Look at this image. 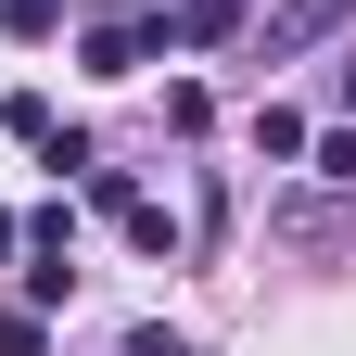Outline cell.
Returning <instances> with one entry per match:
<instances>
[{
    "mask_svg": "<svg viewBox=\"0 0 356 356\" xmlns=\"http://www.w3.org/2000/svg\"><path fill=\"white\" fill-rule=\"evenodd\" d=\"M153 64V26H89V76H140Z\"/></svg>",
    "mask_w": 356,
    "mask_h": 356,
    "instance_id": "3957f363",
    "label": "cell"
},
{
    "mask_svg": "<svg viewBox=\"0 0 356 356\" xmlns=\"http://www.w3.org/2000/svg\"><path fill=\"white\" fill-rule=\"evenodd\" d=\"M127 356H191V343H178V331H127Z\"/></svg>",
    "mask_w": 356,
    "mask_h": 356,
    "instance_id": "ba28073f",
    "label": "cell"
},
{
    "mask_svg": "<svg viewBox=\"0 0 356 356\" xmlns=\"http://www.w3.org/2000/svg\"><path fill=\"white\" fill-rule=\"evenodd\" d=\"M305 165H318V178H343V191H356V127H331V140H305Z\"/></svg>",
    "mask_w": 356,
    "mask_h": 356,
    "instance_id": "52a82bcc",
    "label": "cell"
},
{
    "mask_svg": "<svg viewBox=\"0 0 356 356\" xmlns=\"http://www.w3.org/2000/svg\"><path fill=\"white\" fill-rule=\"evenodd\" d=\"M0 356H51V331H38V305H0Z\"/></svg>",
    "mask_w": 356,
    "mask_h": 356,
    "instance_id": "8992f818",
    "label": "cell"
},
{
    "mask_svg": "<svg viewBox=\"0 0 356 356\" xmlns=\"http://www.w3.org/2000/svg\"><path fill=\"white\" fill-rule=\"evenodd\" d=\"M343 115H356V51H343Z\"/></svg>",
    "mask_w": 356,
    "mask_h": 356,
    "instance_id": "30bf717a",
    "label": "cell"
},
{
    "mask_svg": "<svg viewBox=\"0 0 356 356\" xmlns=\"http://www.w3.org/2000/svg\"><path fill=\"white\" fill-rule=\"evenodd\" d=\"M13 242H26V216H0V254H13Z\"/></svg>",
    "mask_w": 356,
    "mask_h": 356,
    "instance_id": "9c48e42d",
    "label": "cell"
},
{
    "mask_svg": "<svg viewBox=\"0 0 356 356\" xmlns=\"http://www.w3.org/2000/svg\"><path fill=\"white\" fill-rule=\"evenodd\" d=\"M216 38H242V0H165L153 13V51H216Z\"/></svg>",
    "mask_w": 356,
    "mask_h": 356,
    "instance_id": "6da1fadb",
    "label": "cell"
},
{
    "mask_svg": "<svg viewBox=\"0 0 356 356\" xmlns=\"http://www.w3.org/2000/svg\"><path fill=\"white\" fill-rule=\"evenodd\" d=\"M51 26H64V0H0V38H26V51H38Z\"/></svg>",
    "mask_w": 356,
    "mask_h": 356,
    "instance_id": "5b68a950",
    "label": "cell"
},
{
    "mask_svg": "<svg viewBox=\"0 0 356 356\" xmlns=\"http://www.w3.org/2000/svg\"><path fill=\"white\" fill-rule=\"evenodd\" d=\"M343 26V0H280V13H267V51H305V38H331Z\"/></svg>",
    "mask_w": 356,
    "mask_h": 356,
    "instance_id": "7a4b0ae2",
    "label": "cell"
},
{
    "mask_svg": "<svg viewBox=\"0 0 356 356\" xmlns=\"http://www.w3.org/2000/svg\"><path fill=\"white\" fill-rule=\"evenodd\" d=\"M254 153H267V165H305V115H293V102H254Z\"/></svg>",
    "mask_w": 356,
    "mask_h": 356,
    "instance_id": "277c9868",
    "label": "cell"
}]
</instances>
